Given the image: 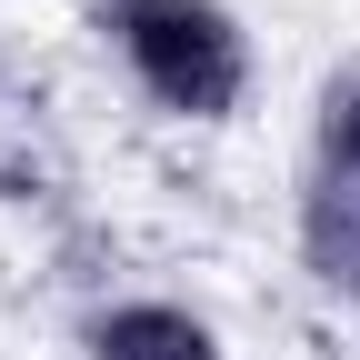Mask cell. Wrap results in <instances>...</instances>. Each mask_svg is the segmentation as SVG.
<instances>
[{"mask_svg": "<svg viewBox=\"0 0 360 360\" xmlns=\"http://www.w3.org/2000/svg\"><path fill=\"white\" fill-rule=\"evenodd\" d=\"M101 51L120 60V80L141 90L160 120L220 130L250 101V30L231 0H90Z\"/></svg>", "mask_w": 360, "mask_h": 360, "instance_id": "6da1fadb", "label": "cell"}, {"mask_svg": "<svg viewBox=\"0 0 360 360\" xmlns=\"http://www.w3.org/2000/svg\"><path fill=\"white\" fill-rule=\"evenodd\" d=\"M290 231H300V270H310V290L340 300V310H360V200L300 170V210H290Z\"/></svg>", "mask_w": 360, "mask_h": 360, "instance_id": "3957f363", "label": "cell"}, {"mask_svg": "<svg viewBox=\"0 0 360 360\" xmlns=\"http://www.w3.org/2000/svg\"><path fill=\"white\" fill-rule=\"evenodd\" d=\"M80 360H231V350H220L210 310L160 300V290H130V300H101L80 321Z\"/></svg>", "mask_w": 360, "mask_h": 360, "instance_id": "7a4b0ae2", "label": "cell"}, {"mask_svg": "<svg viewBox=\"0 0 360 360\" xmlns=\"http://www.w3.org/2000/svg\"><path fill=\"white\" fill-rule=\"evenodd\" d=\"M310 180L360 200V60L321 70V90H310Z\"/></svg>", "mask_w": 360, "mask_h": 360, "instance_id": "277c9868", "label": "cell"}]
</instances>
